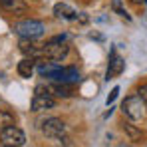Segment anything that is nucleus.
<instances>
[{
    "label": "nucleus",
    "mask_w": 147,
    "mask_h": 147,
    "mask_svg": "<svg viewBox=\"0 0 147 147\" xmlns=\"http://www.w3.org/2000/svg\"><path fill=\"white\" fill-rule=\"evenodd\" d=\"M137 96L143 99V103L147 105V84H141V86H139V90H137Z\"/></svg>",
    "instance_id": "nucleus-17"
},
{
    "label": "nucleus",
    "mask_w": 147,
    "mask_h": 147,
    "mask_svg": "<svg viewBox=\"0 0 147 147\" xmlns=\"http://www.w3.org/2000/svg\"><path fill=\"white\" fill-rule=\"evenodd\" d=\"M117 94H119V88H113V90H111V94H109L107 99H105V103H107V105H111V103L115 101V98H117Z\"/></svg>",
    "instance_id": "nucleus-18"
},
{
    "label": "nucleus",
    "mask_w": 147,
    "mask_h": 147,
    "mask_svg": "<svg viewBox=\"0 0 147 147\" xmlns=\"http://www.w3.org/2000/svg\"><path fill=\"white\" fill-rule=\"evenodd\" d=\"M48 80L62 82V84H76V82H80V70L74 66H58V70L50 74Z\"/></svg>",
    "instance_id": "nucleus-7"
},
{
    "label": "nucleus",
    "mask_w": 147,
    "mask_h": 147,
    "mask_svg": "<svg viewBox=\"0 0 147 147\" xmlns=\"http://www.w3.org/2000/svg\"><path fill=\"white\" fill-rule=\"evenodd\" d=\"M123 131H125V135L129 137V141H141V139H143L141 129H137V127L131 125V123H123Z\"/></svg>",
    "instance_id": "nucleus-14"
},
{
    "label": "nucleus",
    "mask_w": 147,
    "mask_h": 147,
    "mask_svg": "<svg viewBox=\"0 0 147 147\" xmlns=\"http://www.w3.org/2000/svg\"><path fill=\"white\" fill-rule=\"evenodd\" d=\"M111 10H113L117 16H121V18H125V20H129V14H127V10L123 8L121 0H111Z\"/></svg>",
    "instance_id": "nucleus-16"
},
{
    "label": "nucleus",
    "mask_w": 147,
    "mask_h": 147,
    "mask_svg": "<svg viewBox=\"0 0 147 147\" xmlns=\"http://www.w3.org/2000/svg\"><path fill=\"white\" fill-rule=\"evenodd\" d=\"M50 92L56 98H72L74 96V84H62V82H54L52 86H48Z\"/></svg>",
    "instance_id": "nucleus-11"
},
{
    "label": "nucleus",
    "mask_w": 147,
    "mask_h": 147,
    "mask_svg": "<svg viewBox=\"0 0 147 147\" xmlns=\"http://www.w3.org/2000/svg\"><path fill=\"white\" fill-rule=\"evenodd\" d=\"M119 147H129V145H119Z\"/></svg>",
    "instance_id": "nucleus-20"
},
{
    "label": "nucleus",
    "mask_w": 147,
    "mask_h": 147,
    "mask_svg": "<svg viewBox=\"0 0 147 147\" xmlns=\"http://www.w3.org/2000/svg\"><path fill=\"white\" fill-rule=\"evenodd\" d=\"M133 4H147V0H131Z\"/></svg>",
    "instance_id": "nucleus-19"
},
{
    "label": "nucleus",
    "mask_w": 147,
    "mask_h": 147,
    "mask_svg": "<svg viewBox=\"0 0 147 147\" xmlns=\"http://www.w3.org/2000/svg\"><path fill=\"white\" fill-rule=\"evenodd\" d=\"M56 105V96L50 92L48 86H36L34 96H32V103L30 109L32 111H40V109H50Z\"/></svg>",
    "instance_id": "nucleus-2"
},
{
    "label": "nucleus",
    "mask_w": 147,
    "mask_h": 147,
    "mask_svg": "<svg viewBox=\"0 0 147 147\" xmlns=\"http://www.w3.org/2000/svg\"><path fill=\"white\" fill-rule=\"evenodd\" d=\"M42 48H44V58L54 60V62H60V60H64L70 54V46L66 42H58V40H52V38L46 42V46H42Z\"/></svg>",
    "instance_id": "nucleus-4"
},
{
    "label": "nucleus",
    "mask_w": 147,
    "mask_h": 147,
    "mask_svg": "<svg viewBox=\"0 0 147 147\" xmlns=\"http://www.w3.org/2000/svg\"><path fill=\"white\" fill-rule=\"evenodd\" d=\"M4 147H10V145H4Z\"/></svg>",
    "instance_id": "nucleus-21"
},
{
    "label": "nucleus",
    "mask_w": 147,
    "mask_h": 147,
    "mask_svg": "<svg viewBox=\"0 0 147 147\" xmlns=\"http://www.w3.org/2000/svg\"><path fill=\"white\" fill-rule=\"evenodd\" d=\"M20 52L24 54L26 58H32V60L44 58V48L34 46V44H32V40H26V38H22V42H20Z\"/></svg>",
    "instance_id": "nucleus-9"
},
{
    "label": "nucleus",
    "mask_w": 147,
    "mask_h": 147,
    "mask_svg": "<svg viewBox=\"0 0 147 147\" xmlns=\"http://www.w3.org/2000/svg\"><path fill=\"white\" fill-rule=\"evenodd\" d=\"M14 32L20 36V38H26V40H36L40 36H44L46 32V24L40 22V20H20L14 24Z\"/></svg>",
    "instance_id": "nucleus-1"
},
{
    "label": "nucleus",
    "mask_w": 147,
    "mask_h": 147,
    "mask_svg": "<svg viewBox=\"0 0 147 147\" xmlns=\"http://www.w3.org/2000/svg\"><path fill=\"white\" fill-rule=\"evenodd\" d=\"M8 125H14V113L8 109H0V129H4Z\"/></svg>",
    "instance_id": "nucleus-15"
},
{
    "label": "nucleus",
    "mask_w": 147,
    "mask_h": 147,
    "mask_svg": "<svg viewBox=\"0 0 147 147\" xmlns=\"http://www.w3.org/2000/svg\"><path fill=\"white\" fill-rule=\"evenodd\" d=\"M145 109H147V105L143 103V99L139 98V96H129V98H125V101H123V105H121L123 115L129 117L131 121H139V119H143Z\"/></svg>",
    "instance_id": "nucleus-3"
},
{
    "label": "nucleus",
    "mask_w": 147,
    "mask_h": 147,
    "mask_svg": "<svg viewBox=\"0 0 147 147\" xmlns=\"http://www.w3.org/2000/svg\"><path fill=\"white\" fill-rule=\"evenodd\" d=\"M123 68H125V60H123L115 50H111V54H109V64H107V72H105V80L117 78V76L123 72Z\"/></svg>",
    "instance_id": "nucleus-8"
},
{
    "label": "nucleus",
    "mask_w": 147,
    "mask_h": 147,
    "mask_svg": "<svg viewBox=\"0 0 147 147\" xmlns=\"http://www.w3.org/2000/svg\"><path fill=\"white\" fill-rule=\"evenodd\" d=\"M0 139L4 141V145H10V147H22L26 143V135L24 131L16 125H8L0 131Z\"/></svg>",
    "instance_id": "nucleus-6"
},
{
    "label": "nucleus",
    "mask_w": 147,
    "mask_h": 147,
    "mask_svg": "<svg viewBox=\"0 0 147 147\" xmlns=\"http://www.w3.org/2000/svg\"><path fill=\"white\" fill-rule=\"evenodd\" d=\"M42 133L50 139H64L66 137V123L58 117H48L42 121Z\"/></svg>",
    "instance_id": "nucleus-5"
},
{
    "label": "nucleus",
    "mask_w": 147,
    "mask_h": 147,
    "mask_svg": "<svg viewBox=\"0 0 147 147\" xmlns=\"http://www.w3.org/2000/svg\"><path fill=\"white\" fill-rule=\"evenodd\" d=\"M54 14L58 18H64V20H78V12L74 10L70 4H66V2H58L54 6Z\"/></svg>",
    "instance_id": "nucleus-10"
},
{
    "label": "nucleus",
    "mask_w": 147,
    "mask_h": 147,
    "mask_svg": "<svg viewBox=\"0 0 147 147\" xmlns=\"http://www.w3.org/2000/svg\"><path fill=\"white\" fill-rule=\"evenodd\" d=\"M0 6L10 14H24L26 12L24 0H0Z\"/></svg>",
    "instance_id": "nucleus-12"
},
{
    "label": "nucleus",
    "mask_w": 147,
    "mask_h": 147,
    "mask_svg": "<svg viewBox=\"0 0 147 147\" xmlns=\"http://www.w3.org/2000/svg\"><path fill=\"white\" fill-rule=\"evenodd\" d=\"M34 66H36V60H32V58H24L22 62H18V74L22 76V78H32V74H34Z\"/></svg>",
    "instance_id": "nucleus-13"
}]
</instances>
